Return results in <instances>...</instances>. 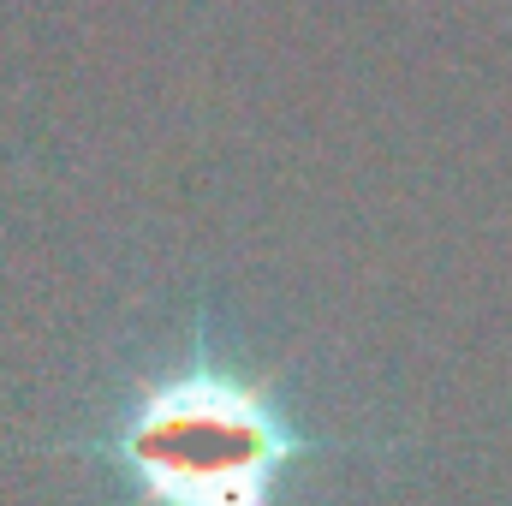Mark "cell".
Here are the masks:
<instances>
[{"instance_id":"6da1fadb","label":"cell","mask_w":512,"mask_h":506,"mask_svg":"<svg viewBox=\"0 0 512 506\" xmlns=\"http://www.w3.org/2000/svg\"><path fill=\"white\" fill-rule=\"evenodd\" d=\"M90 453L137 506H274L292 465L322 441L298 429L268 376L197 340L108 411Z\"/></svg>"}]
</instances>
